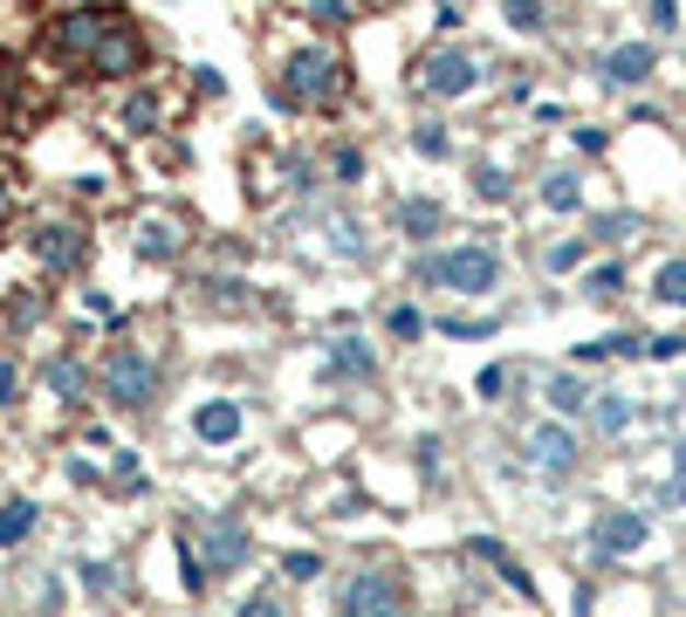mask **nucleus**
Listing matches in <instances>:
<instances>
[{"label":"nucleus","mask_w":686,"mask_h":617,"mask_svg":"<svg viewBox=\"0 0 686 617\" xmlns=\"http://www.w3.org/2000/svg\"><path fill=\"white\" fill-rule=\"evenodd\" d=\"M412 151H419V159H446L453 138L440 131V124H419V131H412Z\"/></svg>","instance_id":"a878e982"},{"label":"nucleus","mask_w":686,"mask_h":617,"mask_svg":"<svg viewBox=\"0 0 686 617\" xmlns=\"http://www.w3.org/2000/svg\"><path fill=\"white\" fill-rule=\"evenodd\" d=\"M138 254H144V261H172V254H179V226L151 220V226H144V241H138Z\"/></svg>","instance_id":"5701e85b"},{"label":"nucleus","mask_w":686,"mask_h":617,"mask_svg":"<svg viewBox=\"0 0 686 617\" xmlns=\"http://www.w3.org/2000/svg\"><path fill=\"white\" fill-rule=\"evenodd\" d=\"M652 302L686 308V261H659V275H652Z\"/></svg>","instance_id":"6ab92c4d"},{"label":"nucleus","mask_w":686,"mask_h":617,"mask_svg":"<svg viewBox=\"0 0 686 617\" xmlns=\"http://www.w3.org/2000/svg\"><path fill=\"white\" fill-rule=\"evenodd\" d=\"M398 226H405L412 241H433L440 226H446V206H433V199H405V206H398Z\"/></svg>","instance_id":"4468645a"},{"label":"nucleus","mask_w":686,"mask_h":617,"mask_svg":"<svg viewBox=\"0 0 686 617\" xmlns=\"http://www.w3.org/2000/svg\"><path fill=\"white\" fill-rule=\"evenodd\" d=\"M117 14H62V28H56V48L62 56H90L96 42H104V28H111Z\"/></svg>","instance_id":"9b49d317"},{"label":"nucleus","mask_w":686,"mask_h":617,"mask_svg":"<svg viewBox=\"0 0 686 617\" xmlns=\"http://www.w3.org/2000/svg\"><path fill=\"white\" fill-rule=\"evenodd\" d=\"M652 69H659L652 42H618L612 56H604V83L612 90H639V83H652Z\"/></svg>","instance_id":"0eeeda50"},{"label":"nucleus","mask_w":686,"mask_h":617,"mask_svg":"<svg viewBox=\"0 0 686 617\" xmlns=\"http://www.w3.org/2000/svg\"><path fill=\"white\" fill-rule=\"evenodd\" d=\"M193 432H199L207 446H234V440H241V405H234V398H207V405L193 411Z\"/></svg>","instance_id":"9d476101"},{"label":"nucleus","mask_w":686,"mask_h":617,"mask_svg":"<svg viewBox=\"0 0 686 617\" xmlns=\"http://www.w3.org/2000/svg\"><path fill=\"white\" fill-rule=\"evenodd\" d=\"M337 617H405V583L392 570H377V562H364V570H350L337 583Z\"/></svg>","instance_id":"7ed1b4c3"},{"label":"nucleus","mask_w":686,"mask_h":617,"mask_svg":"<svg viewBox=\"0 0 686 617\" xmlns=\"http://www.w3.org/2000/svg\"><path fill=\"white\" fill-rule=\"evenodd\" d=\"M310 21H316V28H344V21H350V0H316Z\"/></svg>","instance_id":"7c9ffc66"},{"label":"nucleus","mask_w":686,"mask_h":617,"mask_svg":"<svg viewBox=\"0 0 686 617\" xmlns=\"http://www.w3.org/2000/svg\"><path fill=\"white\" fill-rule=\"evenodd\" d=\"M151 117H159V110H151V96H131V103H124V124H138V131H144Z\"/></svg>","instance_id":"72a5a7b5"},{"label":"nucleus","mask_w":686,"mask_h":617,"mask_svg":"<svg viewBox=\"0 0 686 617\" xmlns=\"http://www.w3.org/2000/svg\"><path fill=\"white\" fill-rule=\"evenodd\" d=\"M90 62L104 69V75H124V69H138V62H144V42H138L131 28H124V21H111V28H104V42L90 48Z\"/></svg>","instance_id":"1a4fd4ad"},{"label":"nucleus","mask_w":686,"mask_h":617,"mask_svg":"<svg viewBox=\"0 0 686 617\" xmlns=\"http://www.w3.org/2000/svg\"><path fill=\"white\" fill-rule=\"evenodd\" d=\"M631 419H639V411H631V398H597V426H604V432H625Z\"/></svg>","instance_id":"bb28decb"},{"label":"nucleus","mask_w":686,"mask_h":617,"mask_svg":"<svg viewBox=\"0 0 686 617\" xmlns=\"http://www.w3.org/2000/svg\"><path fill=\"white\" fill-rule=\"evenodd\" d=\"M275 96L310 103V110L337 103V96H344V62H337V48H295V56L282 62V90H275Z\"/></svg>","instance_id":"f257e3e1"},{"label":"nucleus","mask_w":686,"mask_h":617,"mask_svg":"<svg viewBox=\"0 0 686 617\" xmlns=\"http://www.w3.org/2000/svg\"><path fill=\"white\" fill-rule=\"evenodd\" d=\"M543 206H549V213H577V206H583V178L577 172H549L543 178Z\"/></svg>","instance_id":"dca6fc26"},{"label":"nucleus","mask_w":686,"mask_h":617,"mask_svg":"<svg viewBox=\"0 0 686 617\" xmlns=\"http://www.w3.org/2000/svg\"><path fill=\"white\" fill-rule=\"evenodd\" d=\"M549 405H556V419H577L583 405H591V392H583V377H549Z\"/></svg>","instance_id":"aec40b11"},{"label":"nucleus","mask_w":686,"mask_h":617,"mask_svg":"<svg viewBox=\"0 0 686 617\" xmlns=\"http://www.w3.org/2000/svg\"><path fill=\"white\" fill-rule=\"evenodd\" d=\"M474 392H480V398H501V392H508V364H488V371L474 377Z\"/></svg>","instance_id":"2f4dec72"},{"label":"nucleus","mask_w":686,"mask_h":617,"mask_svg":"<svg viewBox=\"0 0 686 617\" xmlns=\"http://www.w3.org/2000/svg\"><path fill=\"white\" fill-rule=\"evenodd\" d=\"M104 392H111L117 411H151V405H159V364H151L144 350H111Z\"/></svg>","instance_id":"20e7f679"},{"label":"nucleus","mask_w":686,"mask_h":617,"mask_svg":"<svg viewBox=\"0 0 686 617\" xmlns=\"http://www.w3.org/2000/svg\"><path fill=\"white\" fill-rule=\"evenodd\" d=\"M543 0H501V21H508V28H515V35H543Z\"/></svg>","instance_id":"4be33fe9"},{"label":"nucleus","mask_w":686,"mask_h":617,"mask_svg":"<svg viewBox=\"0 0 686 617\" xmlns=\"http://www.w3.org/2000/svg\"><path fill=\"white\" fill-rule=\"evenodd\" d=\"M577 261H583V241H556V247H543V268H549V275H570Z\"/></svg>","instance_id":"cd10ccee"},{"label":"nucleus","mask_w":686,"mask_h":617,"mask_svg":"<svg viewBox=\"0 0 686 617\" xmlns=\"http://www.w3.org/2000/svg\"><path fill=\"white\" fill-rule=\"evenodd\" d=\"M42 261L75 268V261H83V234H75V226H56V220H48V226H42Z\"/></svg>","instance_id":"2eb2a0df"},{"label":"nucleus","mask_w":686,"mask_h":617,"mask_svg":"<svg viewBox=\"0 0 686 617\" xmlns=\"http://www.w3.org/2000/svg\"><path fill=\"white\" fill-rule=\"evenodd\" d=\"M646 543H652V522H646V514H631V508L597 514V528H591V549L597 556H631V549H646Z\"/></svg>","instance_id":"423d86ee"},{"label":"nucleus","mask_w":686,"mask_h":617,"mask_svg":"<svg viewBox=\"0 0 686 617\" xmlns=\"http://www.w3.org/2000/svg\"><path fill=\"white\" fill-rule=\"evenodd\" d=\"M528 459H536L543 474L563 480V474L577 467V432H570V426H556V419H543L536 432H528Z\"/></svg>","instance_id":"6e6552de"},{"label":"nucleus","mask_w":686,"mask_h":617,"mask_svg":"<svg viewBox=\"0 0 686 617\" xmlns=\"http://www.w3.org/2000/svg\"><path fill=\"white\" fill-rule=\"evenodd\" d=\"M48 384H56V398H83L90 392V377H83V364H75V357H56V364H48Z\"/></svg>","instance_id":"412c9836"},{"label":"nucleus","mask_w":686,"mask_h":617,"mask_svg":"<svg viewBox=\"0 0 686 617\" xmlns=\"http://www.w3.org/2000/svg\"><path fill=\"white\" fill-rule=\"evenodd\" d=\"M480 83V62L467 56V48H440V56L419 62V90L426 96H467Z\"/></svg>","instance_id":"39448f33"},{"label":"nucleus","mask_w":686,"mask_h":617,"mask_svg":"<svg viewBox=\"0 0 686 617\" xmlns=\"http://www.w3.org/2000/svg\"><path fill=\"white\" fill-rule=\"evenodd\" d=\"M35 501L28 494H14V501H0V549H14V543H28V535H35Z\"/></svg>","instance_id":"ddd939ff"},{"label":"nucleus","mask_w":686,"mask_h":617,"mask_svg":"<svg viewBox=\"0 0 686 617\" xmlns=\"http://www.w3.org/2000/svg\"><path fill=\"white\" fill-rule=\"evenodd\" d=\"M426 281H440V289H453V295H488L501 281V254L488 241H461V247H446V254L426 261Z\"/></svg>","instance_id":"f03ea898"},{"label":"nucleus","mask_w":686,"mask_h":617,"mask_svg":"<svg viewBox=\"0 0 686 617\" xmlns=\"http://www.w3.org/2000/svg\"><path fill=\"white\" fill-rule=\"evenodd\" d=\"M199 562H207V577H213V570H234V562H247V528H241V522H213L207 556H199Z\"/></svg>","instance_id":"f8f14e48"},{"label":"nucleus","mask_w":686,"mask_h":617,"mask_svg":"<svg viewBox=\"0 0 686 617\" xmlns=\"http://www.w3.org/2000/svg\"><path fill=\"white\" fill-rule=\"evenodd\" d=\"M646 357H686V337H659V344H646Z\"/></svg>","instance_id":"e433bc0d"},{"label":"nucleus","mask_w":686,"mask_h":617,"mask_svg":"<svg viewBox=\"0 0 686 617\" xmlns=\"http://www.w3.org/2000/svg\"><path fill=\"white\" fill-rule=\"evenodd\" d=\"M652 28H659V35L679 28V0H652Z\"/></svg>","instance_id":"473e14b6"},{"label":"nucleus","mask_w":686,"mask_h":617,"mask_svg":"<svg viewBox=\"0 0 686 617\" xmlns=\"http://www.w3.org/2000/svg\"><path fill=\"white\" fill-rule=\"evenodd\" d=\"M625 289V268L612 261V268H591V281H583V295H591V302H612Z\"/></svg>","instance_id":"b1692460"},{"label":"nucleus","mask_w":686,"mask_h":617,"mask_svg":"<svg viewBox=\"0 0 686 617\" xmlns=\"http://www.w3.org/2000/svg\"><path fill=\"white\" fill-rule=\"evenodd\" d=\"M282 577H289V583H316V577H323V556L289 549V556H282Z\"/></svg>","instance_id":"393cba45"},{"label":"nucleus","mask_w":686,"mask_h":617,"mask_svg":"<svg viewBox=\"0 0 686 617\" xmlns=\"http://www.w3.org/2000/svg\"><path fill=\"white\" fill-rule=\"evenodd\" d=\"M234 617H289V604L275 597V590H261V597H247V604H241Z\"/></svg>","instance_id":"c756f323"},{"label":"nucleus","mask_w":686,"mask_h":617,"mask_svg":"<svg viewBox=\"0 0 686 617\" xmlns=\"http://www.w3.org/2000/svg\"><path fill=\"white\" fill-rule=\"evenodd\" d=\"M480 199H508V172H495V165L480 172Z\"/></svg>","instance_id":"f704fd0d"},{"label":"nucleus","mask_w":686,"mask_h":617,"mask_svg":"<svg viewBox=\"0 0 686 617\" xmlns=\"http://www.w3.org/2000/svg\"><path fill=\"white\" fill-rule=\"evenodd\" d=\"M329 371H337V377H371V371H377V357H371V344L344 337L337 350H329Z\"/></svg>","instance_id":"f3484780"},{"label":"nucleus","mask_w":686,"mask_h":617,"mask_svg":"<svg viewBox=\"0 0 686 617\" xmlns=\"http://www.w3.org/2000/svg\"><path fill=\"white\" fill-rule=\"evenodd\" d=\"M419 329H426V316H419L412 302H398V308H392V337H398V344H412Z\"/></svg>","instance_id":"c85d7f7f"},{"label":"nucleus","mask_w":686,"mask_h":617,"mask_svg":"<svg viewBox=\"0 0 686 617\" xmlns=\"http://www.w3.org/2000/svg\"><path fill=\"white\" fill-rule=\"evenodd\" d=\"M646 344L631 337V329H618V337H597V344H577V364H604V357H639Z\"/></svg>","instance_id":"a211bd4d"},{"label":"nucleus","mask_w":686,"mask_h":617,"mask_svg":"<svg viewBox=\"0 0 686 617\" xmlns=\"http://www.w3.org/2000/svg\"><path fill=\"white\" fill-rule=\"evenodd\" d=\"M446 337H495V323H467V316H453V323H446Z\"/></svg>","instance_id":"c9c22d12"}]
</instances>
